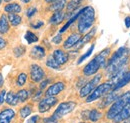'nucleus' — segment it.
Returning <instances> with one entry per match:
<instances>
[{
	"instance_id": "obj_1",
	"label": "nucleus",
	"mask_w": 130,
	"mask_h": 123,
	"mask_svg": "<svg viewBox=\"0 0 130 123\" xmlns=\"http://www.w3.org/2000/svg\"><path fill=\"white\" fill-rule=\"evenodd\" d=\"M96 21L95 10L92 6L83 7L77 22V29L80 34H86L90 30Z\"/></svg>"
},
{
	"instance_id": "obj_2",
	"label": "nucleus",
	"mask_w": 130,
	"mask_h": 123,
	"mask_svg": "<svg viewBox=\"0 0 130 123\" xmlns=\"http://www.w3.org/2000/svg\"><path fill=\"white\" fill-rule=\"evenodd\" d=\"M130 100V90H127L124 93L120 94L119 97L114 101V103L107 109L105 113V118L107 120H112L114 117L125 107Z\"/></svg>"
},
{
	"instance_id": "obj_3",
	"label": "nucleus",
	"mask_w": 130,
	"mask_h": 123,
	"mask_svg": "<svg viewBox=\"0 0 130 123\" xmlns=\"http://www.w3.org/2000/svg\"><path fill=\"white\" fill-rule=\"evenodd\" d=\"M112 89H113V83L110 80L105 81V82L99 84L97 87L85 98V101H86V103H90V102H94L96 100H99L105 94L110 92Z\"/></svg>"
},
{
	"instance_id": "obj_4",
	"label": "nucleus",
	"mask_w": 130,
	"mask_h": 123,
	"mask_svg": "<svg viewBox=\"0 0 130 123\" xmlns=\"http://www.w3.org/2000/svg\"><path fill=\"white\" fill-rule=\"evenodd\" d=\"M76 107V102L74 101H66V102H61L57 108L55 109L54 113L51 115L55 120H59L62 117H64L65 115L69 114L70 112H72L74 110V108Z\"/></svg>"
},
{
	"instance_id": "obj_5",
	"label": "nucleus",
	"mask_w": 130,
	"mask_h": 123,
	"mask_svg": "<svg viewBox=\"0 0 130 123\" xmlns=\"http://www.w3.org/2000/svg\"><path fill=\"white\" fill-rule=\"evenodd\" d=\"M102 77H103L102 74H96V75H94V77L91 80H89L87 83H85L80 88L79 97L80 98H86L100 84V80L102 79Z\"/></svg>"
},
{
	"instance_id": "obj_6",
	"label": "nucleus",
	"mask_w": 130,
	"mask_h": 123,
	"mask_svg": "<svg viewBox=\"0 0 130 123\" xmlns=\"http://www.w3.org/2000/svg\"><path fill=\"white\" fill-rule=\"evenodd\" d=\"M58 103V98L55 96H45L38 103V111L40 113H46Z\"/></svg>"
},
{
	"instance_id": "obj_7",
	"label": "nucleus",
	"mask_w": 130,
	"mask_h": 123,
	"mask_svg": "<svg viewBox=\"0 0 130 123\" xmlns=\"http://www.w3.org/2000/svg\"><path fill=\"white\" fill-rule=\"evenodd\" d=\"M29 72H30V79L34 83H40L42 80H44L46 75L44 69L36 63H32L30 65Z\"/></svg>"
},
{
	"instance_id": "obj_8",
	"label": "nucleus",
	"mask_w": 130,
	"mask_h": 123,
	"mask_svg": "<svg viewBox=\"0 0 130 123\" xmlns=\"http://www.w3.org/2000/svg\"><path fill=\"white\" fill-rule=\"evenodd\" d=\"M120 93L118 91H114L111 90L110 92H108L107 94H105L101 99H100V102L98 104V108L99 109H105L107 107H110L112 104L114 103V101L119 97Z\"/></svg>"
},
{
	"instance_id": "obj_9",
	"label": "nucleus",
	"mask_w": 130,
	"mask_h": 123,
	"mask_svg": "<svg viewBox=\"0 0 130 123\" xmlns=\"http://www.w3.org/2000/svg\"><path fill=\"white\" fill-rule=\"evenodd\" d=\"M101 64L95 59L93 58L91 61H89L82 69V73L85 77H90L94 76L98 73V71L101 69Z\"/></svg>"
},
{
	"instance_id": "obj_10",
	"label": "nucleus",
	"mask_w": 130,
	"mask_h": 123,
	"mask_svg": "<svg viewBox=\"0 0 130 123\" xmlns=\"http://www.w3.org/2000/svg\"><path fill=\"white\" fill-rule=\"evenodd\" d=\"M66 85L63 81H57L53 84H51L45 91V96H56L59 93H61L65 89Z\"/></svg>"
},
{
	"instance_id": "obj_11",
	"label": "nucleus",
	"mask_w": 130,
	"mask_h": 123,
	"mask_svg": "<svg viewBox=\"0 0 130 123\" xmlns=\"http://www.w3.org/2000/svg\"><path fill=\"white\" fill-rule=\"evenodd\" d=\"M110 55H111V47H106L102 51H100L98 54H96L94 58L101 64V67L105 69V67L107 65V61H108Z\"/></svg>"
},
{
	"instance_id": "obj_12",
	"label": "nucleus",
	"mask_w": 130,
	"mask_h": 123,
	"mask_svg": "<svg viewBox=\"0 0 130 123\" xmlns=\"http://www.w3.org/2000/svg\"><path fill=\"white\" fill-rule=\"evenodd\" d=\"M81 39V34L78 32V33H71L63 42V48L64 49H71L72 47L76 46L78 44V42L80 41Z\"/></svg>"
},
{
	"instance_id": "obj_13",
	"label": "nucleus",
	"mask_w": 130,
	"mask_h": 123,
	"mask_svg": "<svg viewBox=\"0 0 130 123\" xmlns=\"http://www.w3.org/2000/svg\"><path fill=\"white\" fill-rule=\"evenodd\" d=\"M129 83H130V70H127L122 76L115 82L112 90H114V91H119L122 88H124L125 86H127Z\"/></svg>"
},
{
	"instance_id": "obj_14",
	"label": "nucleus",
	"mask_w": 130,
	"mask_h": 123,
	"mask_svg": "<svg viewBox=\"0 0 130 123\" xmlns=\"http://www.w3.org/2000/svg\"><path fill=\"white\" fill-rule=\"evenodd\" d=\"M130 118V104H127L125 107L123 108L113 119L112 122L113 123H122L126 120H128Z\"/></svg>"
},
{
	"instance_id": "obj_15",
	"label": "nucleus",
	"mask_w": 130,
	"mask_h": 123,
	"mask_svg": "<svg viewBox=\"0 0 130 123\" xmlns=\"http://www.w3.org/2000/svg\"><path fill=\"white\" fill-rule=\"evenodd\" d=\"M46 56V50L43 46L36 45L33 46L30 50V57L35 60H42Z\"/></svg>"
},
{
	"instance_id": "obj_16",
	"label": "nucleus",
	"mask_w": 130,
	"mask_h": 123,
	"mask_svg": "<svg viewBox=\"0 0 130 123\" xmlns=\"http://www.w3.org/2000/svg\"><path fill=\"white\" fill-rule=\"evenodd\" d=\"M15 117V111L12 108H5L0 111V123H10Z\"/></svg>"
},
{
	"instance_id": "obj_17",
	"label": "nucleus",
	"mask_w": 130,
	"mask_h": 123,
	"mask_svg": "<svg viewBox=\"0 0 130 123\" xmlns=\"http://www.w3.org/2000/svg\"><path fill=\"white\" fill-rule=\"evenodd\" d=\"M54 59L57 61V63L61 66L64 65L65 63H67V61L69 60V55L65 52L63 49H55L52 53Z\"/></svg>"
},
{
	"instance_id": "obj_18",
	"label": "nucleus",
	"mask_w": 130,
	"mask_h": 123,
	"mask_svg": "<svg viewBox=\"0 0 130 123\" xmlns=\"http://www.w3.org/2000/svg\"><path fill=\"white\" fill-rule=\"evenodd\" d=\"M103 117V112L99 108H93L88 110V120L92 123H97Z\"/></svg>"
},
{
	"instance_id": "obj_19",
	"label": "nucleus",
	"mask_w": 130,
	"mask_h": 123,
	"mask_svg": "<svg viewBox=\"0 0 130 123\" xmlns=\"http://www.w3.org/2000/svg\"><path fill=\"white\" fill-rule=\"evenodd\" d=\"M65 17H66V15L63 13V11H56V12H53V14L49 18V23H50L51 25H59V24H61V23L63 22Z\"/></svg>"
},
{
	"instance_id": "obj_20",
	"label": "nucleus",
	"mask_w": 130,
	"mask_h": 123,
	"mask_svg": "<svg viewBox=\"0 0 130 123\" xmlns=\"http://www.w3.org/2000/svg\"><path fill=\"white\" fill-rule=\"evenodd\" d=\"M67 5V2L66 0H56L52 3H50L48 7L49 11H52V12H56V11H62L66 7Z\"/></svg>"
},
{
	"instance_id": "obj_21",
	"label": "nucleus",
	"mask_w": 130,
	"mask_h": 123,
	"mask_svg": "<svg viewBox=\"0 0 130 123\" xmlns=\"http://www.w3.org/2000/svg\"><path fill=\"white\" fill-rule=\"evenodd\" d=\"M10 29V22L8 16L2 14L0 16V34H6Z\"/></svg>"
},
{
	"instance_id": "obj_22",
	"label": "nucleus",
	"mask_w": 130,
	"mask_h": 123,
	"mask_svg": "<svg viewBox=\"0 0 130 123\" xmlns=\"http://www.w3.org/2000/svg\"><path fill=\"white\" fill-rule=\"evenodd\" d=\"M83 1L84 0H69V2L66 5V11H67L66 15H68V14L70 15L72 12H74L75 10L80 8Z\"/></svg>"
},
{
	"instance_id": "obj_23",
	"label": "nucleus",
	"mask_w": 130,
	"mask_h": 123,
	"mask_svg": "<svg viewBox=\"0 0 130 123\" xmlns=\"http://www.w3.org/2000/svg\"><path fill=\"white\" fill-rule=\"evenodd\" d=\"M95 33H96V28H93L92 30H90L89 32H87L86 34H84V36L81 37L80 41L78 42V44L76 45V47H78V49H80L83 45H85L87 42H89L91 40V38L95 35Z\"/></svg>"
},
{
	"instance_id": "obj_24",
	"label": "nucleus",
	"mask_w": 130,
	"mask_h": 123,
	"mask_svg": "<svg viewBox=\"0 0 130 123\" xmlns=\"http://www.w3.org/2000/svg\"><path fill=\"white\" fill-rule=\"evenodd\" d=\"M22 10L21 6L16 3V2H11V3H8L5 5L4 7V11L7 12V13H20Z\"/></svg>"
},
{
	"instance_id": "obj_25",
	"label": "nucleus",
	"mask_w": 130,
	"mask_h": 123,
	"mask_svg": "<svg viewBox=\"0 0 130 123\" xmlns=\"http://www.w3.org/2000/svg\"><path fill=\"white\" fill-rule=\"evenodd\" d=\"M33 112V107L31 104H26L23 107H21L19 109V115L22 119L27 118L31 113Z\"/></svg>"
},
{
	"instance_id": "obj_26",
	"label": "nucleus",
	"mask_w": 130,
	"mask_h": 123,
	"mask_svg": "<svg viewBox=\"0 0 130 123\" xmlns=\"http://www.w3.org/2000/svg\"><path fill=\"white\" fill-rule=\"evenodd\" d=\"M5 101L10 106H16L17 104L19 103V99L17 97V94L12 92V91H10V92H8L6 94V100Z\"/></svg>"
},
{
	"instance_id": "obj_27",
	"label": "nucleus",
	"mask_w": 130,
	"mask_h": 123,
	"mask_svg": "<svg viewBox=\"0 0 130 123\" xmlns=\"http://www.w3.org/2000/svg\"><path fill=\"white\" fill-rule=\"evenodd\" d=\"M8 19H9V22H10L11 26H14V27L20 25L21 22H22L21 16L19 15V14H17V13H9Z\"/></svg>"
},
{
	"instance_id": "obj_28",
	"label": "nucleus",
	"mask_w": 130,
	"mask_h": 123,
	"mask_svg": "<svg viewBox=\"0 0 130 123\" xmlns=\"http://www.w3.org/2000/svg\"><path fill=\"white\" fill-rule=\"evenodd\" d=\"M25 40L27 41V43L28 44H32V43H35V42H37L38 41V36L32 32V31L28 30L26 33H25Z\"/></svg>"
},
{
	"instance_id": "obj_29",
	"label": "nucleus",
	"mask_w": 130,
	"mask_h": 123,
	"mask_svg": "<svg viewBox=\"0 0 130 123\" xmlns=\"http://www.w3.org/2000/svg\"><path fill=\"white\" fill-rule=\"evenodd\" d=\"M46 66L51 68V69H59L60 65L57 63V61L54 59L53 55H49L46 59Z\"/></svg>"
},
{
	"instance_id": "obj_30",
	"label": "nucleus",
	"mask_w": 130,
	"mask_h": 123,
	"mask_svg": "<svg viewBox=\"0 0 130 123\" xmlns=\"http://www.w3.org/2000/svg\"><path fill=\"white\" fill-rule=\"evenodd\" d=\"M17 97L19 99V102H25L29 97H30V93L28 92L26 89H21L16 93Z\"/></svg>"
},
{
	"instance_id": "obj_31",
	"label": "nucleus",
	"mask_w": 130,
	"mask_h": 123,
	"mask_svg": "<svg viewBox=\"0 0 130 123\" xmlns=\"http://www.w3.org/2000/svg\"><path fill=\"white\" fill-rule=\"evenodd\" d=\"M94 47H95V44L93 43L91 46L88 48V50H87L83 55H81V56L79 57V59H78V61H77V64H78V65H79V64H81L82 62L84 61L85 59H87V58L92 54V52H93V50H94Z\"/></svg>"
},
{
	"instance_id": "obj_32",
	"label": "nucleus",
	"mask_w": 130,
	"mask_h": 123,
	"mask_svg": "<svg viewBox=\"0 0 130 123\" xmlns=\"http://www.w3.org/2000/svg\"><path fill=\"white\" fill-rule=\"evenodd\" d=\"M27 74L26 73H24V72H21L16 78V84L17 86H23L26 82H27Z\"/></svg>"
},
{
	"instance_id": "obj_33",
	"label": "nucleus",
	"mask_w": 130,
	"mask_h": 123,
	"mask_svg": "<svg viewBox=\"0 0 130 123\" xmlns=\"http://www.w3.org/2000/svg\"><path fill=\"white\" fill-rule=\"evenodd\" d=\"M25 53V48L24 46H17L14 48V54L16 57H21Z\"/></svg>"
},
{
	"instance_id": "obj_34",
	"label": "nucleus",
	"mask_w": 130,
	"mask_h": 123,
	"mask_svg": "<svg viewBox=\"0 0 130 123\" xmlns=\"http://www.w3.org/2000/svg\"><path fill=\"white\" fill-rule=\"evenodd\" d=\"M52 43L53 44H55V45H59V44H61L62 43V41H63V38H62V35L59 33V34H57L56 36H54L53 38H52Z\"/></svg>"
},
{
	"instance_id": "obj_35",
	"label": "nucleus",
	"mask_w": 130,
	"mask_h": 123,
	"mask_svg": "<svg viewBox=\"0 0 130 123\" xmlns=\"http://www.w3.org/2000/svg\"><path fill=\"white\" fill-rule=\"evenodd\" d=\"M36 12H37V8L36 7H29L28 9H27V11H26V16L28 17V18H31L33 16L36 14Z\"/></svg>"
},
{
	"instance_id": "obj_36",
	"label": "nucleus",
	"mask_w": 130,
	"mask_h": 123,
	"mask_svg": "<svg viewBox=\"0 0 130 123\" xmlns=\"http://www.w3.org/2000/svg\"><path fill=\"white\" fill-rule=\"evenodd\" d=\"M48 83H49V79H44V80H42V81L40 82V85H39V89H40V90H44V89L47 87Z\"/></svg>"
},
{
	"instance_id": "obj_37",
	"label": "nucleus",
	"mask_w": 130,
	"mask_h": 123,
	"mask_svg": "<svg viewBox=\"0 0 130 123\" xmlns=\"http://www.w3.org/2000/svg\"><path fill=\"white\" fill-rule=\"evenodd\" d=\"M39 119H40V117H39V115H33L32 117H30L26 123H37L39 121Z\"/></svg>"
},
{
	"instance_id": "obj_38",
	"label": "nucleus",
	"mask_w": 130,
	"mask_h": 123,
	"mask_svg": "<svg viewBox=\"0 0 130 123\" xmlns=\"http://www.w3.org/2000/svg\"><path fill=\"white\" fill-rule=\"evenodd\" d=\"M43 25H44V22H43V21H37L36 23H32V24H31V27L34 28V29H39V28H41Z\"/></svg>"
},
{
	"instance_id": "obj_39",
	"label": "nucleus",
	"mask_w": 130,
	"mask_h": 123,
	"mask_svg": "<svg viewBox=\"0 0 130 123\" xmlns=\"http://www.w3.org/2000/svg\"><path fill=\"white\" fill-rule=\"evenodd\" d=\"M5 100H6V91L5 90H2L0 92V105H2Z\"/></svg>"
},
{
	"instance_id": "obj_40",
	"label": "nucleus",
	"mask_w": 130,
	"mask_h": 123,
	"mask_svg": "<svg viewBox=\"0 0 130 123\" xmlns=\"http://www.w3.org/2000/svg\"><path fill=\"white\" fill-rule=\"evenodd\" d=\"M43 122L44 123H57V120H55V119L51 116V117H49V118H44Z\"/></svg>"
},
{
	"instance_id": "obj_41",
	"label": "nucleus",
	"mask_w": 130,
	"mask_h": 123,
	"mask_svg": "<svg viewBox=\"0 0 130 123\" xmlns=\"http://www.w3.org/2000/svg\"><path fill=\"white\" fill-rule=\"evenodd\" d=\"M5 46H6V40L3 37L0 36V50L3 49V48H5Z\"/></svg>"
},
{
	"instance_id": "obj_42",
	"label": "nucleus",
	"mask_w": 130,
	"mask_h": 123,
	"mask_svg": "<svg viewBox=\"0 0 130 123\" xmlns=\"http://www.w3.org/2000/svg\"><path fill=\"white\" fill-rule=\"evenodd\" d=\"M41 95H42V90H40V89H39L37 92L35 93V95H34V97H33V100H34V101L38 100V99L40 98V96H41Z\"/></svg>"
},
{
	"instance_id": "obj_43",
	"label": "nucleus",
	"mask_w": 130,
	"mask_h": 123,
	"mask_svg": "<svg viewBox=\"0 0 130 123\" xmlns=\"http://www.w3.org/2000/svg\"><path fill=\"white\" fill-rule=\"evenodd\" d=\"M124 23L126 28H130V16H126L124 18Z\"/></svg>"
},
{
	"instance_id": "obj_44",
	"label": "nucleus",
	"mask_w": 130,
	"mask_h": 123,
	"mask_svg": "<svg viewBox=\"0 0 130 123\" xmlns=\"http://www.w3.org/2000/svg\"><path fill=\"white\" fill-rule=\"evenodd\" d=\"M3 81H4V80H3V76L0 74V87H1L2 84H3Z\"/></svg>"
},
{
	"instance_id": "obj_45",
	"label": "nucleus",
	"mask_w": 130,
	"mask_h": 123,
	"mask_svg": "<svg viewBox=\"0 0 130 123\" xmlns=\"http://www.w3.org/2000/svg\"><path fill=\"white\" fill-rule=\"evenodd\" d=\"M21 2H23V3H25V4H27V3H30L32 0H20Z\"/></svg>"
},
{
	"instance_id": "obj_46",
	"label": "nucleus",
	"mask_w": 130,
	"mask_h": 123,
	"mask_svg": "<svg viewBox=\"0 0 130 123\" xmlns=\"http://www.w3.org/2000/svg\"><path fill=\"white\" fill-rule=\"evenodd\" d=\"M54 1H56V0H45L46 3H52V2H54Z\"/></svg>"
},
{
	"instance_id": "obj_47",
	"label": "nucleus",
	"mask_w": 130,
	"mask_h": 123,
	"mask_svg": "<svg viewBox=\"0 0 130 123\" xmlns=\"http://www.w3.org/2000/svg\"><path fill=\"white\" fill-rule=\"evenodd\" d=\"M122 123H130V120H126V121H124V122Z\"/></svg>"
},
{
	"instance_id": "obj_48",
	"label": "nucleus",
	"mask_w": 130,
	"mask_h": 123,
	"mask_svg": "<svg viewBox=\"0 0 130 123\" xmlns=\"http://www.w3.org/2000/svg\"><path fill=\"white\" fill-rule=\"evenodd\" d=\"M4 1H5V2H10L11 0H4Z\"/></svg>"
},
{
	"instance_id": "obj_49",
	"label": "nucleus",
	"mask_w": 130,
	"mask_h": 123,
	"mask_svg": "<svg viewBox=\"0 0 130 123\" xmlns=\"http://www.w3.org/2000/svg\"><path fill=\"white\" fill-rule=\"evenodd\" d=\"M79 123H88V122H84V121H83V122H79Z\"/></svg>"
},
{
	"instance_id": "obj_50",
	"label": "nucleus",
	"mask_w": 130,
	"mask_h": 123,
	"mask_svg": "<svg viewBox=\"0 0 130 123\" xmlns=\"http://www.w3.org/2000/svg\"><path fill=\"white\" fill-rule=\"evenodd\" d=\"M105 123H113V122H105Z\"/></svg>"
},
{
	"instance_id": "obj_51",
	"label": "nucleus",
	"mask_w": 130,
	"mask_h": 123,
	"mask_svg": "<svg viewBox=\"0 0 130 123\" xmlns=\"http://www.w3.org/2000/svg\"><path fill=\"white\" fill-rule=\"evenodd\" d=\"M1 1H2V0H0V4H1Z\"/></svg>"
},
{
	"instance_id": "obj_52",
	"label": "nucleus",
	"mask_w": 130,
	"mask_h": 123,
	"mask_svg": "<svg viewBox=\"0 0 130 123\" xmlns=\"http://www.w3.org/2000/svg\"><path fill=\"white\" fill-rule=\"evenodd\" d=\"M128 120H130V118H129V119H128Z\"/></svg>"
}]
</instances>
